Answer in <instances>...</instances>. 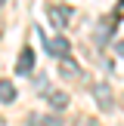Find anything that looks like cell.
Wrapping results in <instances>:
<instances>
[{
    "label": "cell",
    "mask_w": 124,
    "mask_h": 126,
    "mask_svg": "<svg viewBox=\"0 0 124 126\" xmlns=\"http://www.w3.org/2000/svg\"><path fill=\"white\" fill-rule=\"evenodd\" d=\"M118 22H121V16H105L102 22L96 25V34H93V40H96V46H105V43L115 37V28Z\"/></svg>",
    "instance_id": "1"
},
{
    "label": "cell",
    "mask_w": 124,
    "mask_h": 126,
    "mask_svg": "<svg viewBox=\"0 0 124 126\" xmlns=\"http://www.w3.org/2000/svg\"><path fill=\"white\" fill-rule=\"evenodd\" d=\"M47 49H50V55H56V59H62V55H68V49H71V43L65 40V37H47Z\"/></svg>",
    "instance_id": "5"
},
{
    "label": "cell",
    "mask_w": 124,
    "mask_h": 126,
    "mask_svg": "<svg viewBox=\"0 0 124 126\" xmlns=\"http://www.w3.org/2000/svg\"><path fill=\"white\" fill-rule=\"evenodd\" d=\"M34 89H37V92H43V95L50 92V86H47V77H43V74H37V80H34Z\"/></svg>",
    "instance_id": "10"
},
{
    "label": "cell",
    "mask_w": 124,
    "mask_h": 126,
    "mask_svg": "<svg viewBox=\"0 0 124 126\" xmlns=\"http://www.w3.org/2000/svg\"><path fill=\"white\" fill-rule=\"evenodd\" d=\"M59 74L65 80H78L81 77V65L71 59V55H62V59H59Z\"/></svg>",
    "instance_id": "4"
},
{
    "label": "cell",
    "mask_w": 124,
    "mask_h": 126,
    "mask_svg": "<svg viewBox=\"0 0 124 126\" xmlns=\"http://www.w3.org/2000/svg\"><path fill=\"white\" fill-rule=\"evenodd\" d=\"M90 92H93V98H96L99 111H115V98H112V86L109 83H93Z\"/></svg>",
    "instance_id": "2"
},
{
    "label": "cell",
    "mask_w": 124,
    "mask_h": 126,
    "mask_svg": "<svg viewBox=\"0 0 124 126\" xmlns=\"http://www.w3.org/2000/svg\"><path fill=\"white\" fill-rule=\"evenodd\" d=\"M47 12H50V22L62 31V28H68V25H71V12H74V9H68V6H50Z\"/></svg>",
    "instance_id": "3"
},
{
    "label": "cell",
    "mask_w": 124,
    "mask_h": 126,
    "mask_svg": "<svg viewBox=\"0 0 124 126\" xmlns=\"http://www.w3.org/2000/svg\"><path fill=\"white\" fill-rule=\"evenodd\" d=\"M0 102H3V105L16 102V86H12L9 80H0Z\"/></svg>",
    "instance_id": "8"
},
{
    "label": "cell",
    "mask_w": 124,
    "mask_h": 126,
    "mask_svg": "<svg viewBox=\"0 0 124 126\" xmlns=\"http://www.w3.org/2000/svg\"><path fill=\"white\" fill-rule=\"evenodd\" d=\"M3 3H6V0H0V6H3Z\"/></svg>",
    "instance_id": "12"
},
{
    "label": "cell",
    "mask_w": 124,
    "mask_h": 126,
    "mask_svg": "<svg viewBox=\"0 0 124 126\" xmlns=\"http://www.w3.org/2000/svg\"><path fill=\"white\" fill-rule=\"evenodd\" d=\"M28 126H62V120L56 114H47V117H31Z\"/></svg>",
    "instance_id": "9"
},
{
    "label": "cell",
    "mask_w": 124,
    "mask_h": 126,
    "mask_svg": "<svg viewBox=\"0 0 124 126\" xmlns=\"http://www.w3.org/2000/svg\"><path fill=\"white\" fill-rule=\"evenodd\" d=\"M47 102H50L53 111H65V108H68V95H65L62 89H50V92H47Z\"/></svg>",
    "instance_id": "7"
},
{
    "label": "cell",
    "mask_w": 124,
    "mask_h": 126,
    "mask_svg": "<svg viewBox=\"0 0 124 126\" xmlns=\"http://www.w3.org/2000/svg\"><path fill=\"white\" fill-rule=\"evenodd\" d=\"M31 68H34V49H31V46H25L22 52H19L16 71H19V74H31Z\"/></svg>",
    "instance_id": "6"
},
{
    "label": "cell",
    "mask_w": 124,
    "mask_h": 126,
    "mask_svg": "<svg viewBox=\"0 0 124 126\" xmlns=\"http://www.w3.org/2000/svg\"><path fill=\"white\" fill-rule=\"evenodd\" d=\"M115 49H118V55H124V40H121V43H118V46H115Z\"/></svg>",
    "instance_id": "11"
}]
</instances>
